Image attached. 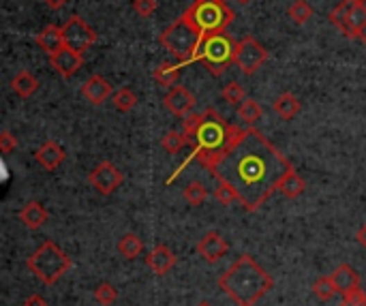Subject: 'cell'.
<instances>
[{
  "label": "cell",
  "mask_w": 366,
  "mask_h": 306,
  "mask_svg": "<svg viewBox=\"0 0 366 306\" xmlns=\"http://www.w3.org/2000/svg\"><path fill=\"white\" fill-rule=\"evenodd\" d=\"M289 169L291 163L287 157L263 133L247 129L244 139L210 173L216 180H227L238 191L244 210L253 212L279 191V182Z\"/></svg>",
  "instance_id": "cell-1"
},
{
  "label": "cell",
  "mask_w": 366,
  "mask_h": 306,
  "mask_svg": "<svg viewBox=\"0 0 366 306\" xmlns=\"http://www.w3.org/2000/svg\"><path fill=\"white\" fill-rule=\"evenodd\" d=\"M244 135H247V131H242L240 126L229 124L216 110L208 108L204 112V122L200 126L198 135L193 137L198 144H195V150H193L191 159L198 161L208 171H212L216 167V163L221 161V159H225L229 152L244 139ZM191 159H186L167 182H174L176 178L180 176V171L189 165Z\"/></svg>",
  "instance_id": "cell-2"
},
{
  "label": "cell",
  "mask_w": 366,
  "mask_h": 306,
  "mask_svg": "<svg viewBox=\"0 0 366 306\" xmlns=\"http://www.w3.org/2000/svg\"><path fill=\"white\" fill-rule=\"evenodd\" d=\"M218 287H221L229 296V300L236 302L238 306H255L274 287V280L251 255H240V257L218 276Z\"/></svg>",
  "instance_id": "cell-3"
},
{
  "label": "cell",
  "mask_w": 366,
  "mask_h": 306,
  "mask_svg": "<svg viewBox=\"0 0 366 306\" xmlns=\"http://www.w3.org/2000/svg\"><path fill=\"white\" fill-rule=\"evenodd\" d=\"M28 270L41 280L43 285L52 287L69 272L71 257L52 240H45L26 262Z\"/></svg>",
  "instance_id": "cell-4"
},
{
  "label": "cell",
  "mask_w": 366,
  "mask_h": 306,
  "mask_svg": "<svg viewBox=\"0 0 366 306\" xmlns=\"http://www.w3.org/2000/svg\"><path fill=\"white\" fill-rule=\"evenodd\" d=\"M202 39L204 37L189 22L186 15L178 17L174 24H169V26L159 37L161 45L167 49V52H172V56H176L182 65H191L193 62Z\"/></svg>",
  "instance_id": "cell-5"
},
{
  "label": "cell",
  "mask_w": 366,
  "mask_h": 306,
  "mask_svg": "<svg viewBox=\"0 0 366 306\" xmlns=\"http://www.w3.org/2000/svg\"><path fill=\"white\" fill-rule=\"evenodd\" d=\"M184 15L202 37L223 33L234 22V11L227 7L225 0H195Z\"/></svg>",
  "instance_id": "cell-6"
},
{
  "label": "cell",
  "mask_w": 366,
  "mask_h": 306,
  "mask_svg": "<svg viewBox=\"0 0 366 306\" xmlns=\"http://www.w3.org/2000/svg\"><path fill=\"white\" fill-rule=\"evenodd\" d=\"M236 45L238 43L225 31L208 35L202 39L193 62H202L210 75L218 78V75H223L227 67L236 60Z\"/></svg>",
  "instance_id": "cell-7"
},
{
  "label": "cell",
  "mask_w": 366,
  "mask_h": 306,
  "mask_svg": "<svg viewBox=\"0 0 366 306\" xmlns=\"http://www.w3.org/2000/svg\"><path fill=\"white\" fill-rule=\"evenodd\" d=\"M268 60V49L255 39V37H244L236 45V60L234 65L244 73V75H253L257 73Z\"/></svg>",
  "instance_id": "cell-8"
},
{
  "label": "cell",
  "mask_w": 366,
  "mask_h": 306,
  "mask_svg": "<svg viewBox=\"0 0 366 306\" xmlns=\"http://www.w3.org/2000/svg\"><path fill=\"white\" fill-rule=\"evenodd\" d=\"M62 35H64V45L71 47V49H76V52H80V54H84L90 45L96 43V33L80 15H71L64 22Z\"/></svg>",
  "instance_id": "cell-9"
},
{
  "label": "cell",
  "mask_w": 366,
  "mask_h": 306,
  "mask_svg": "<svg viewBox=\"0 0 366 306\" xmlns=\"http://www.w3.org/2000/svg\"><path fill=\"white\" fill-rule=\"evenodd\" d=\"M122 180H125V176H122V171L110 161H101L88 173V182L101 195H114L120 189Z\"/></svg>",
  "instance_id": "cell-10"
},
{
  "label": "cell",
  "mask_w": 366,
  "mask_h": 306,
  "mask_svg": "<svg viewBox=\"0 0 366 306\" xmlns=\"http://www.w3.org/2000/svg\"><path fill=\"white\" fill-rule=\"evenodd\" d=\"M195 103H198V99H195V94L184 88V86H174L169 88L163 96V105L169 114L174 116H189L191 110L195 108Z\"/></svg>",
  "instance_id": "cell-11"
},
{
  "label": "cell",
  "mask_w": 366,
  "mask_h": 306,
  "mask_svg": "<svg viewBox=\"0 0 366 306\" xmlns=\"http://www.w3.org/2000/svg\"><path fill=\"white\" fill-rule=\"evenodd\" d=\"M198 253H200V257L206 260L208 264H216V262H221L227 250H229V242L218 234V232H208L206 236H202V240L198 242Z\"/></svg>",
  "instance_id": "cell-12"
},
{
  "label": "cell",
  "mask_w": 366,
  "mask_h": 306,
  "mask_svg": "<svg viewBox=\"0 0 366 306\" xmlns=\"http://www.w3.org/2000/svg\"><path fill=\"white\" fill-rule=\"evenodd\" d=\"M50 62H52V67L62 75V78H73L80 69H82V65H84V56L80 54V52H76V49H71V47H62V49H58L56 54H52L50 56Z\"/></svg>",
  "instance_id": "cell-13"
},
{
  "label": "cell",
  "mask_w": 366,
  "mask_h": 306,
  "mask_svg": "<svg viewBox=\"0 0 366 306\" xmlns=\"http://www.w3.org/2000/svg\"><path fill=\"white\" fill-rule=\"evenodd\" d=\"M82 96L88 101L90 105H101L107 99L114 96L112 84L103 78V75H92L82 84Z\"/></svg>",
  "instance_id": "cell-14"
},
{
  "label": "cell",
  "mask_w": 366,
  "mask_h": 306,
  "mask_svg": "<svg viewBox=\"0 0 366 306\" xmlns=\"http://www.w3.org/2000/svg\"><path fill=\"white\" fill-rule=\"evenodd\" d=\"M176 264H178L176 253L167 244H157L148 255H146V266H148L159 276H165Z\"/></svg>",
  "instance_id": "cell-15"
},
{
  "label": "cell",
  "mask_w": 366,
  "mask_h": 306,
  "mask_svg": "<svg viewBox=\"0 0 366 306\" xmlns=\"http://www.w3.org/2000/svg\"><path fill=\"white\" fill-rule=\"evenodd\" d=\"M35 159H37V163H39L43 169L54 171V169H58V167L62 165V161L67 159V152H64V148H62L58 142L47 139V142L35 152Z\"/></svg>",
  "instance_id": "cell-16"
},
{
  "label": "cell",
  "mask_w": 366,
  "mask_h": 306,
  "mask_svg": "<svg viewBox=\"0 0 366 306\" xmlns=\"http://www.w3.org/2000/svg\"><path fill=\"white\" fill-rule=\"evenodd\" d=\"M37 45L43 49V52H47V56L56 54L58 49L64 47L62 26H54V24H50V26H45V28L37 35Z\"/></svg>",
  "instance_id": "cell-17"
},
{
  "label": "cell",
  "mask_w": 366,
  "mask_h": 306,
  "mask_svg": "<svg viewBox=\"0 0 366 306\" xmlns=\"http://www.w3.org/2000/svg\"><path fill=\"white\" fill-rule=\"evenodd\" d=\"M330 276H332V283H334V287H336V291L340 296L356 289V287H360V274L349 264L338 266Z\"/></svg>",
  "instance_id": "cell-18"
},
{
  "label": "cell",
  "mask_w": 366,
  "mask_h": 306,
  "mask_svg": "<svg viewBox=\"0 0 366 306\" xmlns=\"http://www.w3.org/2000/svg\"><path fill=\"white\" fill-rule=\"evenodd\" d=\"M354 5V0H340V3L330 11L328 19L332 26L347 39H354V33H351V26H349V9Z\"/></svg>",
  "instance_id": "cell-19"
},
{
  "label": "cell",
  "mask_w": 366,
  "mask_h": 306,
  "mask_svg": "<svg viewBox=\"0 0 366 306\" xmlns=\"http://www.w3.org/2000/svg\"><path fill=\"white\" fill-rule=\"evenodd\" d=\"M272 112L283 118V120H294L300 112H302V103H300V99L296 94H291V92H283L274 99V103H272Z\"/></svg>",
  "instance_id": "cell-20"
},
{
  "label": "cell",
  "mask_w": 366,
  "mask_h": 306,
  "mask_svg": "<svg viewBox=\"0 0 366 306\" xmlns=\"http://www.w3.org/2000/svg\"><path fill=\"white\" fill-rule=\"evenodd\" d=\"M17 216L28 229H33V232H37V229H41L47 223V210L43 208V203H39V201H28L26 206L19 210Z\"/></svg>",
  "instance_id": "cell-21"
},
{
  "label": "cell",
  "mask_w": 366,
  "mask_h": 306,
  "mask_svg": "<svg viewBox=\"0 0 366 306\" xmlns=\"http://www.w3.org/2000/svg\"><path fill=\"white\" fill-rule=\"evenodd\" d=\"M11 90L21 99H31L39 90V80L28 71H19L11 78Z\"/></svg>",
  "instance_id": "cell-22"
},
{
  "label": "cell",
  "mask_w": 366,
  "mask_h": 306,
  "mask_svg": "<svg viewBox=\"0 0 366 306\" xmlns=\"http://www.w3.org/2000/svg\"><path fill=\"white\" fill-rule=\"evenodd\" d=\"M306 185H304V178L291 167L285 176H283V180L279 182V191L287 197V199H296L304 193Z\"/></svg>",
  "instance_id": "cell-23"
},
{
  "label": "cell",
  "mask_w": 366,
  "mask_h": 306,
  "mask_svg": "<svg viewBox=\"0 0 366 306\" xmlns=\"http://www.w3.org/2000/svg\"><path fill=\"white\" fill-rule=\"evenodd\" d=\"M182 67H184L182 62H178V65L163 62L161 67H157V69L152 71V78H155V82H157L159 86H163V88H174L176 82H178V78H180V69H182Z\"/></svg>",
  "instance_id": "cell-24"
},
{
  "label": "cell",
  "mask_w": 366,
  "mask_h": 306,
  "mask_svg": "<svg viewBox=\"0 0 366 306\" xmlns=\"http://www.w3.org/2000/svg\"><path fill=\"white\" fill-rule=\"evenodd\" d=\"M116 248H118V253L122 255L125 260H137L139 255L143 253V240L137 236V234H125V236H120V240H118V244H116Z\"/></svg>",
  "instance_id": "cell-25"
},
{
  "label": "cell",
  "mask_w": 366,
  "mask_h": 306,
  "mask_svg": "<svg viewBox=\"0 0 366 306\" xmlns=\"http://www.w3.org/2000/svg\"><path fill=\"white\" fill-rule=\"evenodd\" d=\"M349 26H351L354 39H360L364 28H366V5H364V0H354V5L349 9Z\"/></svg>",
  "instance_id": "cell-26"
},
{
  "label": "cell",
  "mask_w": 366,
  "mask_h": 306,
  "mask_svg": "<svg viewBox=\"0 0 366 306\" xmlns=\"http://www.w3.org/2000/svg\"><path fill=\"white\" fill-rule=\"evenodd\" d=\"M112 103H114L116 112H120V114H127V112H131V110L137 105V94H135L131 88H120V90H116V92H114V96H112Z\"/></svg>",
  "instance_id": "cell-27"
},
{
  "label": "cell",
  "mask_w": 366,
  "mask_h": 306,
  "mask_svg": "<svg viewBox=\"0 0 366 306\" xmlns=\"http://www.w3.org/2000/svg\"><path fill=\"white\" fill-rule=\"evenodd\" d=\"M261 116H263V108L257 103L255 99H247L244 103L238 108V118L244 122V124H255V122H259L261 120Z\"/></svg>",
  "instance_id": "cell-28"
},
{
  "label": "cell",
  "mask_w": 366,
  "mask_h": 306,
  "mask_svg": "<svg viewBox=\"0 0 366 306\" xmlns=\"http://www.w3.org/2000/svg\"><path fill=\"white\" fill-rule=\"evenodd\" d=\"M313 7L306 3V0H294V3L289 5V9H287V17L294 22V24H298V26H302V24H306L311 17H313Z\"/></svg>",
  "instance_id": "cell-29"
},
{
  "label": "cell",
  "mask_w": 366,
  "mask_h": 306,
  "mask_svg": "<svg viewBox=\"0 0 366 306\" xmlns=\"http://www.w3.org/2000/svg\"><path fill=\"white\" fill-rule=\"evenodd\" d=\"M182 197L189 201V206H202V203L208 199V189L206 185H202L200 180H193L184 187Z\"/></svg>",
  "instance_id": "cell-30"
},
{
  "label": "cell",
  "mask_w": 366,
  "mask_h": 306,
  "mask_svg": "<svg viewBox=\"0 0 366 306\" xmlns=\"http://www.w3.org/2000/svg\"><path fill=\"white\" fill-rule=\"evenodd\" d=\"M186 142H189V137L182 131H169V133L163 135L161 146H163V150L167 152V155H178V152L186 146Z\"/></svg>",
  "instance_id": "cell-31"
},
{
  "label": "cell",
  "mask_w": 366,
  "mask_h": 306,
  "mask_svg": "<svg viewBox=\"0 0 366 306\" xmlns=\"http://www.w3.org/2000/svg\"><path fill=\"white\" fill-rule=\"evenodd\" d=\"M214 199L221 203V206H232V203L240 201V195H238V191L227 180H216Z\"/></svg>",
  "instance_id": "cell-32"
},
{
  "label": "cell",
  "mask_w": 366,
  "mask_h": 306,
  "mask_svg": "<svg viewBox=\"0 0 366 306\" xmlns=\"http://www.w3.org/2000/svg\"><path fill=\"white\" fill-rule=\"evenodd\" d=\"M313 294H315V298L317 300H322V302H330L338 291H336V287H334V283H332V276H320L313 283Z\"/></svg>",
  "instance_id": "cell-33"
},
{
  "label": "cell",
  "mask_w": 366,
  "mask_h": 306,
  "mask_svg": "<svg viewBox=\"0 0 366 306\" xmlns=\"http://www.w3.org/2000/svg\"><path fill=\"white\" fill-rule=\"evenodd\" d=\"M221 96H223L225 103H229L234 108H240L244 101H247V90H244L238 82H229V84L223 86Z\"/></svg>",
  "instance_id": "cell-34"
},
{
  "label": "cell",
  "mask_w": 366,
  "mask_h": 306,
  "mask_svg": "<svg viewBox=\"0 0 366 306\" xmlns=\"http://www.w3.org/2000/svg\"><path fill=\"white\" fill-rule=\"evenodd\" d=\"M94 300L101 306H112L118 300V289L112 283H107V280H103V283H99L94 289Z\"/></svg>",
  "instance_id": "cell-35"
},
{
  "label": "cell",
  "mask_w": 366,
  "mask_h": 306,
  "mask_svg": "<svg viewBox=\"0 0 366 306\" xmlns=\"http://www.w3.org/2000/svg\"><path fill=\"white\" fill-rule=\"evenodd\" d=\"M202 122H204V112L202 114H189V116H184V120H182V133L189 139L195 137V135H198V131H200Z\"/></svg>",
  "instance_id": "cell-36"
},
{
  "label": "cell",
  "mask_w": 366,
  "mask_h": 306,
  "mask_svg": "<svg viewBox=\"0 0 366 306\" xmlns=\"http://www.w3.org/2000/svg\"><path fill=\"white\" fill-rule=\"evenodd\" d=\"M340 306H366V291H362V287H356V289L343 294V298H340Z\"/></svg>",
  "instance_id": "cell-37"
},
{
  "label": "cell",
  "mask_w": 366,
  "mask_h": 306,
  "mask_svg": "<svg viewBox=\"0 0 366 306\" xmlns=\"http://www.w3.org/2000/svg\"><path fill=\"white\" fill-rule=\"evenodd\" d=\"M157 9H159L157 0H133V11L139 17H150V15H155Z\"/></svg>",
  "instance_id": "cell-38"
},
{
  "label": "cell",
  "mask_w": 366,
  "mask_h": 306,
  "mask_svg": "<svg viewBox=\"0 0 366 306\" xmlns=\"http://www.w3.org/2000/svg\"><path fill=\"white\" fill-rule=\"evenodd\" d=\"M15 148H17V137L11 131L5 129L3 133H0V150H3L5 155H11Z\"/></svg>",
  "instance_id": "cell-39"
},
{
  "label": "cell",
  "mask_w": 366,
  "mask_h": 306,
  "mask_svg": "<svg viewBox=\"0 0 366 306\" xmlns=\"http://www.w3.org/2000/svg\"><path fill=\"white\" fill-rule=\"evenodd\" d=\"M24 306H47V300L39 294H33V296H28L26 300H24Z\"/></svg>",
  "instance_id": "cell-40"
},
{
  "label": "cell",
  "mask_w": 366,
  "mask_h": 306,
  "mask_svg": "<svg viewBox=\"0 0 366 306\" xmlns=\"http://www.w3.org/2000/svg\"><path fill=\"white\" fill-rule=\"evenodd\" d=\"M67 3H69V0H43V5H45V7H50L52 11H58V9H62Z\"/></svg>",
  "instance_id": "cell-41"
},
{
  "label": "cell",
  "mask_w": 366,
  "mask_h": 306,
  "mask_svg": "<svg viewBox=\"0 0 366 306\" xmlns=\"http://www.w3.org/2000/svg\"><path fill=\"white\" fill-rule=\"evenodd\" d=\"M356 240H358V242L366 248V223H364V225L358 229V232H356Z\"/></svg>",
  "instance_id": "cell-42"
},
{
  "label": "cell",
  "mask_w": 366,
  "mask_h": 306,
  "mask_svg": "<svg viewBox=\"0 0 366 306\" xmlns=\"http://www.w3.org/2000/svg\"><path fill=\"white\" fill-rule=\"evenodd\" d=\"M364 5H366V0H364ZM360 41L366 45V28H364V33H362V37H360Z\"/></svg>",
  "instance_id": "cell-43"
},
{
  "label": "cell",
  "mask_w": 366,
  "mask_h": 306,
  "mask_svg": "<svg viewBox=\"0 0 366 306\" xmlns=\"http://www.w3.org/2000/svg\"><path fill=\"white\" fill-rule=\"evenodd\" d=\"M238 3H240V5H251L253 0H238Z\"/></svg>",
  "instance_id": "cell-44"
},
{
  "label": "cell",
  "mask_w": 366,
  "mask_h": 306,
  "mask_svg": "<svg viewBox=\"0 0 366 306\" xmlns=\"http://www.w3.org/2000/svg\"><path fill=\"white\" fill-rule=\"evenodd\" d=\"M198 306H210L208 302H202V304H198Z\"/></svg>",
  "instance_id": "cell-45"
}]
</instances>
